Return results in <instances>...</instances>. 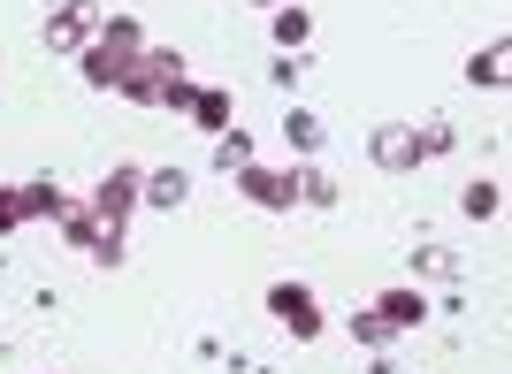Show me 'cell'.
Listing matches in <instances>:
<instances>
[{
    "label": "cell",
    "mask_w": 512,
    "mask_h": 374,
    "mask_svg": "<svg viewBox=\"0 0 512 374\" xmlns=\"http://www.w3.org/2000/svg\"><path fill=\"white\" fill-rule=\"evenodd\" d=\"M123 100L130 107H176V115H184V100H192V62H184L176 46H146L138 69L123 77Z\"/></svg>",
    "instance_id": "6da1fadb"
},
{
    "label": "cell",
    "mask_w": 512,
    "mask_h": 374,
    "mask_svg": "<svg viewBox=\"0 0 512 374\" xmlns=\"http://www.w3.org/2000/svg\"><path fill=\"white\" fill-rule=\"evenodd\" d=\"M138 184H146V168H138V161H115V168L100 176V184H92V199H85V207L100 214L107 229H123L130 214H138Z\"/></svg>",
    "instance_id": "7a4b0ae2"
},
{
    "label": "cell",
    "mask_w": 512,
    "mask_h": 374,
    "mask_svg": "<svg viewBox=\"0 0 512 374\" xmlns=\"http://www.w3.org/2000/svg\"><path fill=\"white\" fill-rule=\"evenodd\" d=\"M268 313H276L283 329L299 336V344H314L321 329H329V313H321V298L306 291V283H291V275H283V283H268Z\"/></svg>",
    "instance_id": "3957f363"
},
{
    "label": "cell",
    "mask_w": 512,
    "mask_h": 374,
    "mask_svg": "<svg viewBox=\"0 0 512 374\" xmlns=\"http://www.w3.org/2000/svg\"><path fill=\"white\" fill-rule=\"evenodd\" d=\"M237 191H245L260 214H299V168H260V161H245V168H237Z\"/></svg>",
    "instance_id": "277c9868"
},
{
    "label": "cell",
    "mask_w": 512,
    "mask_h": 374,
    "mask_svg": "<svg viewBox=\"0 0 512 374\" xmlns=\"http://www.w3.org/2000/svg\"><path fill=\"white\" fill-rule=\"evenodd\" d=\"M92 31H100V0H54V16H46V46L54 54H85Z\"/></svg>",
    "instance_id": "5b68a950"
},
{
    "label": "cell",
    "mask_w": 512,
    "mask_h": 374,
    "mask_svg": "<svg viewBox=\"0 0 512 374\" xmlns=\"http://www.w3.org/2000/svg\"><path fill=\"white\" fill-rule=\"evenodd\" d=\"M367 313H375V321H383L390 336H413V329H421V321H428L436 306H428V291H421V283H390V291L375 298Z\"/></svg>",
    "instance_id": "8992f818"
},
{
    "label": "cell",
    "mask_w": 512,
    "mask_h": 374,
    "mask_svg": "<svg viewBox=\"0 0 512 374\" xmlns=\"http://www.w3.org/2000/svg\"><path fill=\"white\" fill-rule=\"evenodd\" d=\"M77 69H85V84H92V92H123V77L138 69V54H130V46H107L100 31H92V46L77 54Z\"/></svg>",
    "instance_id": "52a82bcc"
},
{
    "label": "cell",
    "mask_w": 512,
    "mask_h": 374,
    "mask_svg": "<svg viewBox=\"0 0 512 374\" xmlns=\"http://www.w3.org/2000/svg\"><path fill=\"white\" fill-rule=\"evenodd\" d=\"M367 161H375V168H390V176L421 168V138H413V123H383L375 138H367Z\"/></svg>",
    "instance_id": "ba28073f"
},
{
    "label": "cell",
    "mask_w": 512,
    "mask_h": 374,
    "mask_svg": "<svg viewBox=\"0 0 512 374\" xmlns=\"http://www.w3.org/2000/svg\"><path fill=\"white\" fill-rule=\"evenodd\" d=\"M184 115H192V130H207V138H222V130L237 123V100L222 92V84H192V100H184Z\"/></svg>",
    "instance_id": "9c48e42d"
},
{
    "label": "cell",
    "mask_w": 512,
    "mask_h": 374,
    "mask_svg": "<svg viewBox=\"0 0 512 374\" xmlns=\"http://www.w3.org/2000/svg\"><path fill=\"white\" fill-rule=\"evenodd\" d=\"M184 199H192V168H146V184H138V207L176 214Z\"/></svg>",
    "instance_id": "30bf717a"
},
{
    "label": "cell",
    "mask_w": 512,
    "mask_h": 374,
    "mask_svg": "<svg viewBox=\"0 0 512 374\" xmlns=\"http://www.w3.org/2000/svg\"><path fill=\"white\" fill-rule=\"evenodd\" d=\"M505 77H512V39H490V46L467 54V84L474 92H505Z\"/></svg>",
    "instance_id": "8fae6325"
},
{
    "label": "cell",
    "mask_w": 512,
    "mask_h": 374,
    "mask_svg": "<svg viewBox=\"0 0 512 374\" xmlns=\"http://www.w3.org/2000/svg\"><path fill=\"white\" fill-rule=\"evenodd\" d=\"M23 191V222H62L69 214V191L54 184V176H31V184H16Z\"/></svg>",
    "instance_id": "7c38bea8"
},
{
    "label": "cell",
    "mask_w": 512,
    "mask_h": 374,
    "mask_svg": "<svg viewBox=\"0 0 512 374\" xmlns=\"http://www.w3.org/2000/svg\"><path fill=\"white\" fill-rule=\"evenodd\" d=\"M321 138H329V130H321V115H314V107H291V115H283V146L299 153V161H314V153H321Z\"/></svg>",
    "instance_id": "4fadbf2b"
},
{
    "label": "cell",
    "mask_w": 512,
    "mask_h": 374,
    "mask_svg": "<svg viewBox=\"0 0 512 374\" xmlns=\"http://www.w3.org/2000/svg\"><path fill=\"white\" fill-rule=\"evenodd\" d=\"M459 214H467V222H497V214H505V184H497V176H474V184L459 191Z\"/></svg>",
    "instance_id": "5bb4252c"
},
{
    "label": "cell",
    "mask_w": 512,
    "mask_h": 374,
    "mask_svg": "<svg viewBox=\"0 0 512 374\" xmlns=\"http://www.w3.org/2000/svg\"><path fill=\"white\" fill-rule=\"evenodd\" d=\"M276 46H283V54H306V46H314V16H306L299 0H283V8H276Z\"/></svg>",
    "instance_id": "9a60e30c"
},
{
    "label": "cell",
    "mask_w": 512,
    "mask_h": 374,
    "mask_svg": "<svg viewBox=\"0 0 512 374\" xmlns=\"http://www.w3.org/2000/svg\"><path fill=\"white\" fill-rule=\"evenodd\" d=\"M54 229H62V237H69L77 252H92V245H100V229H107V222H100V214L85 207V199H69V214H62Z\"/></svg>",
    "instance_id": "2e32d148"
},
{
    "label": "cell",
    "mask_w": 512,
    "mask_h": 374,
    "mask_svg": "<svg viewBox=\"0 0 512 374\" xmlns=\"http://www.w3.org/2000/svg\"><path fill=\"white\" fill-rule=\"evenodd\" d=\"M344 329H352V344H360V352H390V344H398V336H390V329H383V321H375V313H367V306L352 313Z\"/></svg>",
    "instance_id": "e0dca14e"
},
{
    "label": "cell",
    "mask_w": 512,
    "mask_h": 374,
    "mask_svg": "<svg viewBox=\"0 0 512 374\" xmlns=\"http://www.w3.org/2000/svg\"><path fill=\"white\" fill-rule=\"evenodd\" d=\"M245 161H253V138H245V130H222V138H214V168H222V176H237Z\"/></svg>",
    "instance_id": "ac0fdd59"
},
{
    "label": "cell",
    "mask_w": 512,
    "mask_h": 374,
    "mask_svg": "<svg viewBox=\"0 0 512 374\" xmlns=\"http://www.w3.org/2000/svg\"><path fill=\"white\" fill-rule=\"evenodd\" d=\"M299 207H314V214H329V207H337V184H329L321 168H299Z\"/></svg>",
    "instance_id": "d6986e66"
},
{
    "label": "cell",
    "mask_w": 512,
    "mask_h": 374,
    "mask_svg": "<svg viewBox=\"0 0 512 374\" xmlns=\"http://www.w3.org/2000/svg\"><path fill=\"white\" fill-rule=\"evenodd\" d=\"M100 39H107V46H130V54H146V31H138V16H100Z\"/></svg>",
    "instance_id": "ffe728a7"
},
{
    "label": "cell",
    "mask_w": 512,
    "mask_h": 374,
    "mask_svg": "<svg viewBox=\"0 0 512 374\" xmlns=\"http://www.w3.org/2000/svg\"><path fill=\"white\" fill-rule=\"evenodd\" d=\"M85 260H92V268H123V260H130V237H123V229H100V245H92Z\"/></svg>",
    "instance_id": "44dd1931"
},
{
    "label": "cell",
    "mask_w": 512,
    "mask_h": 374,
    "mask_svg": "<svg viewBox=\"0 0 512 374\" xmlns=\"http://www.w3.org/2000/svg\"><path fill=\"white\" fill-rule=\"evenodd\" d=\"M413 138H421V161H444V153L459 146V130H451V123H421Z\"/></svg>",
    "instance_id": "7402d4cb"
},
{
    "label": "cell",
    "mask_w": 512,
    "mask_h": 374,
    "mask_svg": "<svg viewBox=\"0 0 512 374\" xmlns=\"http://www.w3.org/2000/svg\"><path fill=\"white\" fill-rule=\"evenodd\" d=\"M16 229H23V191L0 184V237H16Z\"/></svg>",
    "instance_id": "603a6c76"
},
{
    "label": "cell",
    "mask_w": 512,
    "mask_h": 374,
    "mask_svg": "<svg viewBox=\"0 0 512 374\" xmlns=\"http://www.w3.org/2000/svg\"><path fill=\"white\" fill-rule=\"evenodd\" d=\"M299 77H306V54H283V62H276V84H283V92H299Z\"/></svg>",
    "instance_id": "cb8c5ba5"
},
{
    "label": "cell",
    "mask_w": 512,
    "mask_h": 374,
    "mask_svg": "<svg viewBox=\"0 0 512 374\" xmlns=\"http://www.w3.org/2000/svg\"><path fill=\"white\" fill-rule=\"evenodd\" d=\"M253 8H283V0H253Z\"/></svg>",
    "instance_id": "d4e9b609"
}]
</instances>
